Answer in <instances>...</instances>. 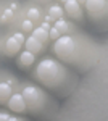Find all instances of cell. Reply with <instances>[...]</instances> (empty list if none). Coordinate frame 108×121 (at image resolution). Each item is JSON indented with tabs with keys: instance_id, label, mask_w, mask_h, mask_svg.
<instances>
[{
	"instance_id": "5b68a950",
	"label": "cell",
	"mask_w": 108,
	"mask_h": 121,
	"mask_svg": "<svg viewBox=\"0 0 108 121\" xmlns=\"http://www.w3.org/2000/svg\"><path fill=\"white\" fill-rule=\"evenodd\" d=\"M65 13H68L71 18H81V3L79 2H76V0H68V2H65Z\"/></svg>"
},
{
	"instance_id": "9c48e42d",
	"label": "cell",
	"mask_w": 108,
	"mask_h": 121,
	"mask_svg": "<svg viewBox=\"0 0 108 121\" xmlns=\"http://www.w3.org/2000/svg\"><path fill=\"white\" fill-rule=\"evenodd\" d=\"M31 34H32V37H34V39H37L39 42H42L44 45L50 42V39H48V31H45V29H42L40 26H37V28H34Z\"/></svg>"
},
{
	"instance_id": "2e32d148",
	"label": "cell",
	"mask_w": 108,
	"mask_h": 121,
	"mask_svg": "<svg viewBox=\"0 0 108 121\" xmlns=\"http://www.w3.org/2000/svg\"><path fill=\"white\" fill-rule=\"evenodd\" d=\"M60 36H61V34H60V32H58V31L53 28V26L48 29V39H50V40H56V39L60 37Z\"/></svg>"
},
{
	"instance_id": "4fadbf2b",
	"label": "cell",
	"mask_w": 108,
	"mask_h": 121,
	"mask_svg": "<svg viewBox=\"0 0 108 121\" xmlns=\"http://www.w3.org/2000/svg\"><path fill=\"white\" fill-rule=\"evenodd\" d=\"M26 19H29L31 23H37V21L40 19V10L37 8V7H31V8H27Z\"/></svg>"
},
{
	"instance_id": "277c9868",
	"label": "cell",
	"mask_w": 108,
	"mask_h": 121,
	"mask_svg": "<svg viewBox=\"0 0 108 121\" xmlns=\"http://www.w3.org/2000/svg\"><path fill=\"white\" fill-rule=\"evenodd\" d=\"M7 103H8V108L15 113H24L27 110L24 97H23L21 94H11L8 97V100H7Z\"/></svg>"
},
{
	"instance_id": "7c38bea8",
	"label": "cell",
	"mask_w": 108,
	"mask_h": 121,
	"mask_svg": "<svg viewBox=\"0 0 108 121\" xmlns=\"http://www.w3.org/2000/svg\"><path fill=\"white\" fill-rule=\"evenodd\" d=\"M53 28L56 29L61 36H65V34L69 31V24H68V21H66V19L61 18V19H56V21L53 23Z\"/></svg>"
},
{
	"instance_id": "e0dca14e",
	"label": "cell",
	"mask_w": 108,
	"mask_h": 121,
	"mask_svg": "<svg viewBox=\"0 0 108 121\" xmlns=\"http://www.w3.org/2000/svg\"><path fill=\"white\" fill-rule=\"evenodd\" d=\"M15 120H19V118L11 116V115H8L7 112H0V121H15Z\"/></svg>"
},
{
	"instance_id": "5bb4252c",
	"label": "cell",
	"mask_w": 108,
	"mask_h": 121,
	"mask_svg": "<svg viewBox=\"0 0 108 121\" xmlns=\"http://www.w3.org/2000/svg\"><path fill=\"white\" fill-rule=\"evenodd\" d=\"M13 15H15V13H13V10H11V8H7L3 13H2V16H0V23H2V24L8 23L10 19L13 18Z\"/></svg>"
},
{
	"instance_id": "7a4b0ae2",
	"label": "cell",
	"mask_w": 108,
	"mask_h": 121,
	"mask_svg": "<svg viewBox=\"0 0 108 121\" xmlns=\"http://www.w3.org/2000/svg\"><path fill=\"white\" fill-rule=\"evenodd\" d=\"M55 52L60 56H68L76 50V40L69 36H60L55 40Z\"/></svg>"
},
{
	"instance_id": "d6986e66",
	"label": "cell",
	"mask_w": 108,
	"mask_h": 121,
	"mask_svg": "<svg viewBox=\"0 0 108 121\" xmlns=\"http://www.w3.org/2000/svg\"><path fill=\"white\" fill-rule=\"evenodd\" d=\"M40 28H42V29H45V31H48V29L52 28V26H50L48 23H42V24H40Z\"/></svg>"
},
{
	"instance_id": "52a82bcc",
	"label": "cell",
	"mask_w": 108,
	"mask_h": 121,
	"mask_svg": "<svg viewBox=\"0 0 108 121\" xmlns=\"http://www.w3.org/2000/svg\"><path fill=\"white\" fill-rule=\"evenodd\" d=\"M21 44H18L15 39H13V36H10L7 40H5V47H3V52L7 53L8 56H13V55H16L19 50H21Z\"/></svg>"
},
{
	"instance_id": "9a60e30c",
	"label": "cell",
	"mask_w": 108,
	"mask_h": 121,
	"mask_svg": "<svg viewBox=\"0 0 108 121\" xmlns=\"http://www.w3.org/2000/svg\"><path fill=\"white\" fill-rule=\"evenodd\" d=\"M21 29H23V32H32V29H34V23H31L29 19H23V23H21Z\"/></svg>"
},
{
	"instance_id": "ac0fdd59",
	"label": "cell",
	"mask_w": 108,
	"mask_h": 121,
	"mask_svg": "<svg viewBox=\"0 0 108 121\" xmlns=\"http://www.w3.org/2000/svg\"><path fill=\"white\" fill-rule=\"evenodd\" d=\"M13 39H15L18 44L23 45V44H24V40H26V36H24V32H15V34H13Z\"/></svg>"
},
{
	"instance_id": "ba28073f",
	"label": "cell",
	"mask_w": 108,
	"mask_h": 121,
	"mask_svg": "<svg viewBox=\"0 0 108 121\" xmlns=\"http://www.w3.org/2000/svg\"><path fill=\"white\" fill-rule=\"evenodd\" d=\"M34 61H36V55L31 53V52H27V50H24V52H21V55L18 58V66L19 68H27V66L32 65Z\"/></svg>"
},
{
	"instance_id": "6da1fadb",
	"label": "cell",
	"mask_w": 108,
	"mask_h": 121,
	"mask_svg": "<svg viewBox=\"0 0 108 121\" xmlns=\"http://www.w3.org/2000/svg\"><path fill=\"white\" fill-rule=\"evenodd\" d=\"M61 71H63V66L60 65L56 60L53 58H45L42 60L39 65H37L34 74L39 81H42L44 84H53L55 81L61 79Z\"/></svg>"
},
{
	"instance_id": "8992f818",
	"label": "cell",
	"mask_w": 108,
	"mask_h": 121,
	"mask_svg": "<svg viewBox=\"0 0 108 121\" xmlns=\"http://www.w3.org/2000/svg\"><path fill=\"white\" fill-rule=\"evenodd\" d=\"M23 45L26 47V50H27V52L34 53V55L40 53V52H44V44H42V42H39L37 39H34L32 36L26 37V40H24V44H23Z\"/></svg>"
},
{
	"instance_id": "3957f363",
	"label": "cell",
	"mask_w": 108,
	"mask_h": 121,
	"mask_svg": "<svg viewBox=\"0 0 108 121\" xmlns=\"http://www.w3.org/2000/svg\"><path fill=\"white\" fill-rule=\"evenodd\" d=\"M21 95L24 97L26 105L29 107V108H32V110H36L37 105L44 100V95H42V92H40V89H37L36 86H26Z\"/></svg>"
},
{
	"instance_id": "30bf717a",
	"label": "cell",
	"mask_w": 108,
	"mask_h": 121,
	"mask_svg": "<svg viewBox=\"0 0 108 121\" xmlns=\"http://www.w3.org/2000/svg\"><path fill=\"white\" fill-rule=\"evenodd\" d=\"M65 15L63 8L60 7V5H52L50 8L47 10V16H50L52 18V21H56V19H61Z\"/></svg>"
},
{
	"instance_id": "8fae6325",
	"label": "cell",
	"mask_w": 108,
	"mask_h": 121,
	"mask_svg": "<svg viewBox=\"0 0 108 121\" xmlns=\"http://www.w3.org/2000/svg\"><path fill=\"white\" fill-rule=\"evenodd\" d=\"M11 95V86L8 82H0V102H7Z\"/></svg>"
},
{
	"instance_id": "ffe728a7",
	"label": "cell",
	"mask_w": 108,
	"mask_h": 121,
	"mask_svg": "<svg viewBox=\"0 0 108 121\" xmlns=\"http://www.w3.org/2000/svg\"><path fill=\"white\" fill-rule=\"evenodd\" d=\"M44 23H48V24H50V23H53V21H52V18H50V16H45V21Z\"/></svg>"
}]
</instances>
